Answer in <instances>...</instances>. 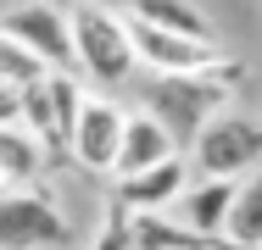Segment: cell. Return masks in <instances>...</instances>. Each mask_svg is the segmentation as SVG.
I'll return each instance as SVG.
<instances>
[{
	"instance_id": "8fae6325",
	"label": "cell",
	"mask_w": 262,
	"mask_h": 250,
	"mask_svg": "<svg viewBox=\"0 0 262 250\" xmlns=\"http://www.w3.org/2000/svg\"><path fill=\"white\" fill-rule=\"evenodd\" d=\"M173 150H179V139H173V128L162 122L157 111H128L112 178H128V172H140V167H157L162 156H173Z\"/></svg>"
},
{
	"instance_id": "9a60e30c",
	"label": "cell",
	"mask_w": 262,
	"mask_h": 250,
	"mask_svg": "<svg viewBox=\"0 0 262 250\" xmlns=\"http://www.w3.org/2000/svg\"><path fill=\"white\" fill-rule=\"evenodd\" d=\"M51 67L34 56L28 45H17L11 34H0V84H17V89H28L34 78H45Z\"/></svg>"
},
{
	"instance_id": "7a4b0ae2",
	"label": "cell",
	"mask_w": 262,
	"mask_h": 250,
	"mask_svg": "<svg viewBox=\"0 0 262 250\" xmlns=\"http://www.w3.org/2000/svg\"><path fill=\"white\" fill-rule=\"evenodd\" d=\"M73 72L90 84V89H123L134 84L140 72V56L128 39V17L112 11V6H73Z\"/></svg>"
},
{
	"instance_id": "277c9868",
	"label": "cell",
	"mask_w": 262,
	"mask_h": 250,
	"mask_svg": "<svg viewBox=\"0 0 262 250\" xmlns=\"http://www.w3.org/2000/svg\"><path fill=\"white\" fill-rule=\"evenodd\" d=\"M67 239H73V222L39 178L0 189V250H61Z\"/></svg>"
},
{
	"instance_id": "2e32d148",
	"label": "cell",
	"mask_w": 262,
	"mask_h": 250,
	"mask_svg": "<svg viewBox=\"0 0 262 250\" xmlns=\"http://www.w3.org/2000/svg\"><path fill=\"white\" fill-rule=\"evenodd\" d=\"M95 250H134V211L117 195L106 200V222H101V234H95Z\"/></svg>"
},
{
	"instance_id": "3957f363",
	"label": "cell",
	"mask_w": 262,
	"mask_h": 250,
	"mask_svg": "<svg viewBox=\"0 0 262 250\" xmlns=\"http://www.w3.org/2000/svg\"><path fill=\"white\" fill-rule=\"evenodd\" d=\"M84 95H90V84H84L73 67H51L45 78H34V84L23 89V128L39 139L45 161L67 156V145H73V122H78Z\"/></svg>"
},
{
	"instance_id": "ba28073f",
	"label": "cell",
	"mask_w": 262,
	"mask_h": 250,
	"mask_svg": "<svg viewBox=\"0 0 262 250\" xmlns=\"http://www.w3.org/2000/svg\"><path fill=\"white\" fill-rule=\"evenodd\" d=\"M0 34L28 45L45 67H73V17L51 0H23V6L0 11Z\"/></svg>"
},
{
	"instance_id": "5bb4252c",
	"label": "cell",
	"mask_w": 262,
	"mask_h": 250,
	"mask_svg": "<svg viewBox=\"0 0 262 250\" xmlns=\"http://www.w3.org/2000/svg\"><path fill=\"white\" fill-rule=\"evenodd\" d=\"M128 17H145L157 28H173V34H195V39H217L207 22V11L195 0H128Z\"/></svg>"
},
{
	"instance_id": "e0dca14e",
	"label": "cell",
	"mask_w": 262,
	"mask_h": 250,
	"mask_svg": "<svg viewBox=\"0 0 262 250\" xmlns=\"http://www.w3.org/2000/svg\"><path fill=\"white\" fill-rule=\"evenodd\" d=\"M0 128H23V89L0 84Z\"/></svg>"
},
{
	"instance_id": "30bf717a",
	"label": "cell",
	"mask_w": 262,
	"mask_h": 250,
	"mask_svg": "<svg viewBox=\"0 0 262 250\" xmlns=\"http://www.w3.org/2000/svg\"><path fill=\"white\" fill-rule=\"evenodd\" d=\"M234 189H240V178H212V172H201V178L184 184V195L173 200V217L184 228H195V234H223Z\"/></svg>"
},
{
	"instance_id": "4fadbf2b",
	"label": "cell",
	"mask_w": 262,
	"mask_h": 250,
	"mask_svg": "<svg viewBox=\"0 0 262 250\" xmlns=\"http://www.w3.org/2000/svg\"><path fill=\"white\" fill-rule=\"evenodd\" d=\"M45 172V150L28 128H0V189H17V184H34Z\"/></svg>"
},
{
	"instance_id": "6da1fadb",
	"label": "cell",
	"mask_w": 262,
	"mask_h": 250,
	"mask_svg": "<svg viewBox=\"0 0 262 250\" xmlns=\"http://www.w3.org/2000/svg\"><path fill=\"white\" fill-rule=\"evenodd\" d=\"M240 78H246L240 61H217V67H201V72H151L145 111H157L162 122L173 128V139L190 145V139L201 134V122H212L217 111L234 106Z\"/></svg>"
},
{
	"instance_id": "5b68a950",
	"label": "cell",
	"mask_w": 262,
	"mask_h": 250,
	"mask_svg": "<svg viewBox=\"0 0 262 250\" xmlns=\"http://www.w3.org/2000/svg\"><path fill=\"white\" fill-rule=\"evenodd\" d=\"M190 167L212 172V178H246V172H257L262 167V122L240 117V111H217L190 139Z\"/></svg>"
},
{
	"instance_id": "52a82bcc",
	"label": "cell",
	"mask_w": 262,
	"mask_h": 250,
	"mask_svg": "<svg viewBox=\"0 0 262 250\" xmlns=\"http://www.w3.org/2000/svg\"><path fill=\"white\" fill-rule=\"evenodd\" d=\"M123 122H128V111L106 95V89H90L84 106H78V122H73V145H67V156H73L84 172H106V178H112V167H117V145H123Z\"/></svg>"
},
{
	"instance_id": "7c38bea8",
	"label": "cell",
	"mask_w": 262,
	"mask_h": 250,
	"mask_svg": "<svg viewBox=\"0 0 262 250\" xmlns=\"http://www.w3.org/2000/svg\"><path fill=\"white\" fill-rule=\"evenodd\" d=\"M223 239L234 250H262V167L240 178L234 206H229V222H223Z\"/></svg>"
},
{
	"instance_id": "8992f818",
	"label": "cell",
	"mask_w": 262,
	"mask_h": 250,
	"mask_svg": "<svg viewBox=\"0 0 262 250\" xmlns=\"http://www.w3.org/2000/svg\"><path fill=\"white\" fill-rule=\"evenodd\" d=\"M128 39H134V56H140V72H201V67H217L223 61V45L217 39L173 34V28H157L145 17H128Z\"/></svg>"
},
{
	"instance_id": "9c48e42d",
	"label": "cell",
	"mask_w": 262,
	"mask_h": 250,
	"mask_svg": "<svg viewBox=\"0 0 262 250\" xmlns=\"http://www.w3.org/2000/svg\"><path fill=\"white\" fill-rule=\"evenodd\" d=\"M190 184V156H162L157 167H140L128 178H112V195L123 200L128 211H173V200L184 195Z\"/></svg>"
}]
</instances>
